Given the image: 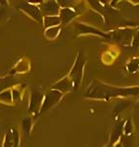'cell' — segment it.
<instances>
[{
	"label": "cell",
	"instance_id": "19",
	"mask_svg": "<svg viewBox=\"0 0 139 147\" xmlns=\"http://www.w3.org/2000/svg\"><path fill=\"white\" fill-rule=\"evenodd\" d=\"M139 46V30L137 32V34L134 35L133 38V47H138Z\"/></svg>",
	"mask_w": 139,
	"mask_h": 147
},
{
	"label": "cell",
	"instance_id": "18",
	"mask_svg": "<svg viewBox=\"0 0 139 147\" xmlns=\"http://www.w3.org/2000/svg\"><path fill=\"white\" fill-rule=\"evenodd\" d=\"M12 96H13V100L14 101H18L21 97V93L20 91L18 90L17 88H13L12 89Z\"/></svg>",
	"mask_w": 139,
	"mask_h": 147
},
{
	"label": "cell",
	"instance_id": "12",
	"mask_svg": "<svg viewBox=\"0 0 139 147\" xmlns=\"http://www.w3.org/2000/svg\"><path fill=\"white\" fill-rule=\"evenodd\" d=\"M77 27L79 28V30H81V32H83V34H99L101 35V36H108L107 34H103L102 32H100V30H96V28H90V27H87L85 25H82V24H79V25H77Z\"/></svg>",
	"mask_w": 139,
	"mask_h": 147
},
{
	"label": "cell",
	"instance_id": "10",
	"mask_svg": "<svg viewBox=\"0 0 139 147\" xmlns=\"http://www.w3.org/2000/svg\"><path fill=\"white\" fill-rule=\"evenodd\" d=\"M122 132H124V124H122V123H118V124H116V125H115L114 129H113L112 136H111L110 144L113 145L114 143H116L120 139Z\"/></svg>",
	"mask_w": 139,
	"mask_h": 147
},
{
	"label": "cell",
	"instance_id": "2",
	"mask_svg": "<svg viewBox=\"0 0 139 147\" xmlns=\"http://www.w3.org/2000/svg\"><path fill=\"white\" fill-rule=\"evenodd\" d=\"M84 67H85V57L82 54V52L79 51V53L77 56V59H75L74 66H73L69 76H68L70 78V80L73 82V84H74V90H75L81 84Z\"/></svg>",
	"mask_w": 139,
	"mask_h": 147
},
{
	"label": "cell",
	"instance_id": "11",
	"mask_svg": "<svg viewBox=\"0 0 139 147\" xmlns=\"http://www.w3.org/2000/svg\"><path fill=\"white\" fill-rule=\"evenodd\" d=\"M43 24L45 28L59 27V25L61 24V20L59 16H46L43 18Z\"/></svg>",
	"mask_w": 139,
	"mask_h": 147
},
{
	"label": "cell",
	"instance_id": "3",
	"mask_svg": "<svg viewBox=\"0 0 139 147\" xmlns=\"http://www.w3.org/2000/svg\"><path fill=\"white\" fill-rule=\"evenodd\" d=\"M62 97H63L62 92L56 90V89L51 88L50 90L47 91V93L43 97V101H42V105L40 110H39L38 115H41V114L50 110L53 106H55L62 99Z\"/></svg>",
	"mask_w": 139,
	"mask_h": 147
},
{
	"label": "cell",
	"instance_id": "20",
	"mask_svg": "<svg viewBox=\"0 0 139 147\" xmlns=\"http://www.w3.org/2000/svg\"><path fill=\"white\" fill-rule=\"evenodd\" d=\"M116 147H124V146H122L121 143H119V144H117V145H116Z\"/></svg>",
	"mask_w": 139,
	"mask_h": 147
},
{
	"label": "cell",
	"instance_id": "16",
	"mask_svg": "<svg viewBox=\"0 0 139 147\" xmlns=\"http://www.w3.org/2000/svg\"><path fill=\"white\" fill-rule=\"evenodd\" d=\"M138 69H139V59L133 58L132 60H131L130 62L128 64V72L135 73V72H137V71H138Z\"/></svg>",
	"mask_w": 139,
	"mask_h": 147
},
{
	"label": "cell",
	"instance_id": "8",
	"mask_svg": "<svg viewBox=\"0 0 139 147\" xmlns=\"http://www.w3.org/2000/svg\"><path fill=\"white\" fill-rule=\"evenodd\" d=\"M20 144V136L17 129H11L7 132L4 139V147H19Z\"/></svg>",
	"mask_w": 139,
	"mask_h": 147
},
{
	"label": "cell",
	"instance_id": "13",
	"mask_svg": "<svg viewBox=\"0 0 139 147\" xmlns=\"http://www.w3.org/2000/svg\"><path fill=\"white\" fill-rule=\"evenodd\" d=\"M0 101L6 102V103H11L13 101L11 89H5V90L0 92Z\"/></svg>",
	"mask_w": 139,
	"mask_h": 147
},
{
	"label": "cell",
	"instance_id": "6",
	"mask_svg": "<svg viewBox=\"0 0 139 147\" xmlns=\"http://www.w3.org/2000/svg\"><path fill=\"white\" fill-rule=\"evenodd\" d=\"M40 10L46 16H57L60 13L61 7L57 1H44L41 3Z\"/></svg>",
	"mask_w": 139,
	"mask_h": 147
},
{
	"label": "cell",
	"instance_id": "5",
	"mask_svg": "<svg viewBox=\"0 0 139 147\" xmlns=\"http://www.w3.org/2000/svg\"><path fill=\"white\" fill-rule=\"evenodd\" d=\"M44 95L41 92L37 90H32L30 94V106H29V112L34 114V115H38L39 110L41 108L42 101H43Z\"/></svg>",
	"mask_w": 139,
	"mask_h": 147
},
{
	"label": "cell",
	"instance_id": "9",
	"mask_svg": "<svg viewBox=\"0 0 139 147\" xmlns=\"http://www.w3.org/2000/svg\"><path fill=\"white\" fill-rule=\"evenodd\" d=\"M75 16H77V12L74 9L69 8V7H63V8H61L60 13H59V18L61 20V23L64 24V25L71 22Z\"/></svg>",
	"mask_w": 139,
	"mask_h": 147
},
{
	"label": "cell",
	"instance_id": "4",
	"mask_svg": "<svg viewBox=\"0 0 139 147\" xmlns=\"http://www.w3.org/2000/svg\"><path fill=\"white\" fill-rule=\"evenodd\" d=\"M18 8L26 12L28 15L30 16L37 22H43L41 10L36 5H34V4L30 3V2H22V3H20L18 5Z\"/></svg>",
	"mask_w": 139,
	"mask_h": 147
},
{
	"label": "cell",
	"instance_id": "17",
	"mask_svg": "<svg viewBox=\"0 0 139 147\" xmlns=\"http://www.w3.org/2000/svg\"><path fill=\"white\" fill-rule=\"evenodd\" d=\"M124 132L126 134H129L132 132V125H131L130 120H128L124 124Z\"/></svg>",
	"mask_w": 139,
	"mask_h": 147
},
{
	"label": "cell",
	"instance_id": "15",
	"mask_svg": "<svg viewBox=\"0 0 139 147\" xmlns=\"http://www.w3.org/2000/svg\"><path fill=\"white\" fill-rule=\"evenodd\" d=\"M59 32H60V28L59 27H53V28H49L48 30L45 32V35L48 38L53 39L56 38L58 36Z\"/></svg>",
	"mask_w": 139,
	"mask_h": 147
},
{
	"label": "cell",
	"instance_id": "1",
	"mask_svg": "<svg viewBox=\"0 0 139 147\" xmlns=\"http://www.w3.org/2000/svg\"><path fill=\"white\" fill-rule=\"evenodd\" d=\"M85 96L88 98L104 99L109 100L114 97H126V96H139V87H121L111 86L98 80L89 85L85 92Z\"/></svg>",
	"mask_w": 139,
	"mask_h": 147
},
{
	"label": "cell",
	"instance_id": "14",
	"mask_svg": "<svg viewBox=\"0 0 139 147\" xmlns=\"http://www.w3.org/2000/svg\"><path fill=\"white\" fill-rule=\"evenodd\" d=\"M22 127H23V130L25 132V134H30V129H32V118L30 117H27L23 120V123H22Z\"/></svg>",
	"mask_w": 139,
	"mask_h": 147
},
{
	"label": "cell",
	"instance_id": "7",
	"mask_svg": "<svg viewBox=\"0 0 139 147\" xmlns=\"http://www.w3.org/2000/svg\"><path fill=\"white\" fill-rule=\"evenodd\" d=\"M52 89H56V90L62 92V93H66V92L74 90V84L70 80L69 77H65L64 79L52 85Z\"/></svg>",
	"mask_w": 139,
	"mask_h": 147
}]
</instances>
